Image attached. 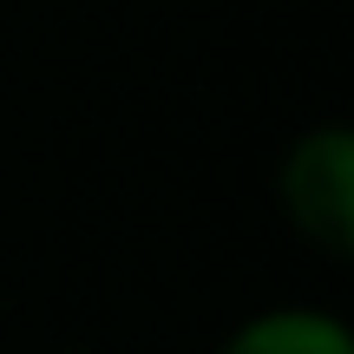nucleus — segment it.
Listing matches in <instances>:
<instances>
[{"instance_id":"obj_1","label":"nucleus","mask_w":354,"mask_h":354,"mask_svg":"<svg viewBox=\"0 0 354 354\" xmlns=\"http://www.w3.org/2000/svg\"><path fill=\"white\" fill-rule=\"evenodd\" d=\"M282 223L328 263L354 256V131L348 125H308L276 165Z\"/></svg>"},{"instance_id":"obj_2","label":"nucleus","mask_w":354,"mask_h":354,"mask_svg":"<svg viewBox=\"0 0 354 354\" xmlns=\"http://www.w3.org/2000/svg\"><path fill=\"white\" fill-rule=\"evenodd\" d=\"M216 354H354V328L335 308L276 302V308H256L250 322H236Z\"/></svg>"}]
</instances>
